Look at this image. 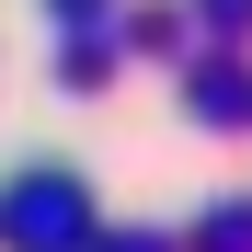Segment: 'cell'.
Here are the masks:
<instances>
[{"label": "cell", "instance_id": "6da1fadb", "mask_svg": "<svg viewBox=\"0 0 252 252\" xmlns=\"http://www.w3.org/2000/svg\"><path fill=\"white\" fill-rule=\"evenodd\" d=\"M12 241H23V252L80 241V184H69V172H34V184L12 195Z\"/></svg>", "mask_w": 252, "mask_h": 252}]
</instances>
